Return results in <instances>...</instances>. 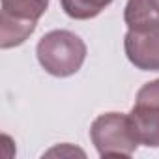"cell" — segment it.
I'll return each instance as SVG.
<instances>
[{"label":"cell","mask_w":159,"mask_h":159,"mask_svg":"<svg viewBox=\"0 0 159 159\" xmlns=\"http://www.w3.org/2000/svg\"><path fill=\"white\" fill-rule=\"evenodd\" d=\"M90 139L101 157H131L139 146L127 114L107 112L94 120Z\"/></svg>","instance_id":"cell-2"},{"label":"cell","mask_w":159,"mask_h":159,"mask_svg":"<svg viewBox=\"0 0 159 159\" xmlns=\"http://www.w3.org/2000/svg\"><path fill=\"white\" fill-rule=\"evenodd\" d=\"M47 8L49 0H2L0 47L11 49L25 43Z\"/></svg>","instance_id":"cell-3"},{"label":"cell","mask_w":159,"mask_h":159,"mask_svg":"<svg viewBox=\"0 0 159 159\" xmlns=\"http://www.w3.org/2000/svg\"><path fill=\"white\" fill-rule=\"evenodd\" d=\"M62 10L67 17L77 21H88L98 17L112 0H60Z\"/></svg>","instance_id":"cell-7"},{"label":"cell","mask_w":159,"mask_h":159,"mask_svg":"<svg viewBox=\"0 0 159 159\" xmlns=\"http://www.w3.org/2000/svg\"><path fill=\"white\" fill-rule=\"evenodd\" d=\"M124 49L129 62L140 71H159V25L127 30Z\"/></svg>","instance_id":"cell-4"},{"label":"cell","mask_w":159,"mask_h":159,"mask_svg":"<svg viewBox=\"0 0 159 159\" xmlns=\"http://www.w3.org/2000/svg\"><path fill=\"white\" fill-rule=\"evenodd\" d=\"M127 116L139 144H144L148 148H159V107L135 103Z\"/></svg>","instance_id":"cell-5"},{"label":"cell","mask_w":159,"mask_h":159,"mask_svg":"<svg viewBox=\"0 0 159 159\" xmlns=\"http://www.w3.org/2000/svg\"><path fill=\"white\" fill-rule=\"evenodd\" d=\"M41 67L54 77H69L83 67L86 45L69 30H52L45 34L36 47Z\"/></svg>","instance_id":"cell-1"},{"label":"cell","mask_w":159,"mask_h":159,"mask_svg":"<svg viewBox=\"0 0 159 159\" xmlns=\"http://www.w3.org/2000/svg\"><path fill=\"white\" fill-rule=\"evenodd\" d=\"M135 103L159 107V79H155V81H152V83H146L137 92V101Z\"/></svg>","instance_id":"cell-8"},{"label":"cell","mask_w":159,"mask_h":159,"mask_svg":"<svg viewBox=\"0 0 159 159\" xmlns=\"http://www.w3.org/2000/svg\"><path fill=\"white\" fill-rule=\"evenodd\" d=\"M124 21L131 30L159 25V0H127Z\"/></svg>","instance_id":"cell-6"}]
</instances>
